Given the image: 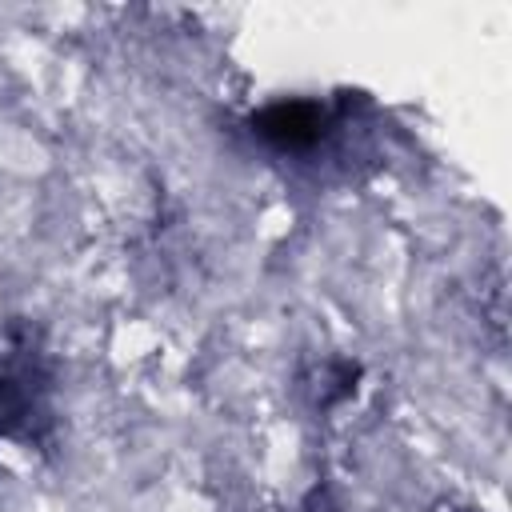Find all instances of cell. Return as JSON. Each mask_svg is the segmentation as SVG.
<instances>
[{"label": "cell", "instance_id": "obj_2", "mask_svg": "<svg viewBox=\"0 0 512 512\" xmlns=\"http://www.w3.org/2000/svg\"><path fill=\"white\" fill-rule=\"evenodd\" d=\"M252 132L284 152H308L332 132V112L316 100H280L252 116Z\"/></svg>", "mask_w": 512, "mask_h": 512}, {"label": "cell", "instance_id": "obj_1", "mask_svg": "<svg viewBox=\"0 0 512 512\" xmlns=\"http://www.w3.org/2000/svg\"><path fill=\"white\" fill-rule=\"evenodd\" d=\"M52 428L48 368L36 348L12 336V356L0 360V436L44 440Z\"/></svg>", "mask_w": 512, "mask_h": 512}]
</instances>
